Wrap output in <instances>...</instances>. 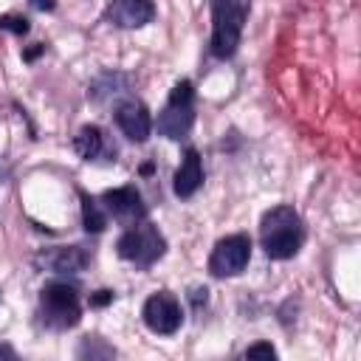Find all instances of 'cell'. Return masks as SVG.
<instances>
[{"label": "cell", "instance_id": "1", "mask_svg": "<svg viewBox=\"0 0 361 361\" xmlns=\"http://www.w3.org/2000/svg\"><path fill=\"white\" fill-rule=\"evenodd\" d=\"M259 240L271 259H290L305 243V226L293 206H274L262 214Z\"/></svg>", "mask_w": 361, "mask_h": 361}, {"label": "cell", "instance_id": "2", "mask_svg": "<svg viewBox=\"0 0 361 361\" xmlns=\"http://www.w3.org/2000/svg\"><path fill=\"white\" fill-rule=\"evenodd\" d=\"M251 0H212V54L217 59H228L243 37V25L248 17Z\"/></svg>", "mask_w": 361, "mask_h": 361}, {"label": "cell", "instance_id": "3", "mask_svg": "<svg viewBox=\"0 0 361 361\" xmlns=\"http://www.w3.org/2000/svg\"><path fill=\"white\" fill-rule=\"evenodd\" d=\"M39 316L45 327L51 330H68L79 324L82 319V305H79V290L71 282H48L39 290Z\"/></svg>", "mask_w": 361, "mask_h": 361}, {"label": "cell", "instance_id": "4", "mask_svg": "<svg viewBox=\"0 0 361 361\" xmlns=\"http://www.w3.org/2000/svg\"><path fill=\"white\" fill-rule=\"evenodd\" d=\"M116 251H118L121 259L135 262V265H141V268H149L152 262H158V259L164 257L166 240H164V234H161L152 223H144V220H141V223L130 226V228L118 237Z\"/></svg>", "mask_w": 361, "mask_h": 361}, {"label": "cell", "instance_id": "5", "mask_svg": "<svg viewBox=\"0 0 361 361\" xmlns=\"http://www.w3.org/2000/svg\"><path fill=\"white\" fill-rule=\"evenodd\" d=\"M195 124V90L192 82H178L166 99V107L158 113V133L164 138H186Z\"/></svg>", "mask_w": 361, "mask_h": 361}, {"label": "cell", "instance_id": "6", "mask_svg": "<svg viewBox=\"0 0 361 361\" xmlns=\"http://www.w3.org/2000/svg\"><path fill=\"white\" fill-rule=\"evenodd\" d=\"M141 319L144 324L155 333V336H172L180 330L183 324V310H180V302L169 293V290H158L152 293L144 307H141Z\"/></svg>", "mask_w": 361, "mask_h": 361}, {"label": "cell", "instance_id": "7", "mask_svg": "<svg viewBox=\"0 0 361 361\" xmlns=\"http://www.w3.org/2000/svg\"><path fill=\"white\" fill-rule=\"evenodd\" d=\"M248 259H251V240L245 234H228L212 248L209 271L214 276H237L245 271Z\"/></svg>", "mask_w": 361, "mask_h": 361}, {"label": "cell", "instance_id": "8", "mask_svg": "<svg viewBox=\"0 0 361 361\" xmlns=\"http://www.w3.org/2000/svg\"><path fill=\"white\" fill-rule=\"evenodd\" d=\"M104 200V209L121 223V226H135L147 217V206L138 195L135 186H118V189H107L102 195Z\"/></svg>", "mask_w": 361, "mask_h": 361}, {"label": "cell", "instance_id": "9", "mask_svg": "<svg viewBox=\"0 0 361 361\" xmlns=\"http://www.w3.org/2000/svg\"><path fill=\"white\" fill-rule=\"evenodd\" d=\"M87 251L82 245H56L45 248L34 257V265L42 271H56V274H76L87 265Z\"/></svg>", "mask_w": 361, "mask_h": 361}, {"label": "cell", "instance_id": "10", "mask_svg": "<svg viewBox=\"0 0 361 361\" xmlns=\"http://www.w3.org/2000/svg\"><path fill=\"white\" fill-rule=\"evenodd\" d=\"M116 124L135 144L147 141L149 133H152V116H149V110L141 102H121L116 107Z\"/></svg>", "mask_w": 361, "mask_h": 361}, {"label": "cell", "instance_id": "11", "mask_svg": "<svg viewBox=\"0 0 361 361\" xmlns=\"http://www.w3.org/2000/svg\"><path fill=\"white\" fill-rule=\"evenodd\" d=\"M155 6L152 0H113L107 6V20L116 28H141L152 23Z\"/></svg>", "mask_w": 361, "mask_h": 361}, {"label": "cell", "instance_id": "12", "mask_svg": "<svg viewBox=\"0 0 361 361\" xmlns=\"http://www.w3.org/2000/svg\"><path fill=\"white\" fill-rule=\"evenodd\" d=\"M200 183H203V166H200V155H197V149L195 147H189L186 152H183V161H180V166H178V172H175V180H172V192L178 195V197H192L197 189H200Z\"/></svg>", "mask_w": 361, "mask_h": 361}, {"label": "cell", "instance_id": "13", "mask_svg": "<svg viewBox=\"0 0 361 361\" xmlns=\"http://www.w3.org/2000/svg\"><path fill=\"white\" fill-rule=\"evenodd\" d=\"M102 147H104V135H102V130H99L96 124H85V127L76 133V138H73V149H76V155L85 158V161L99 158Z\"/></svg>", "mask_w": 361, "mask_h": 361}, {"label": "cell", "instance_id": "14", "mask_svg": "<svg viewBox=\"0 0 361 361\" xmlns=\"http://www.w3.org/2000/svg\"><path fill=\"white\" fill-rule=\"evenodd\" d=\"M79 197H82V226H85V231H87V234H99V231H104L107 217H104L99 200L90 197V195H85V192H82Z\"/></svg>", "mask_w": 361, "mask_h": 361}, {"label": "cell", "instance_id": "15", "mask_svg": "<svg viewBox=\"0 0 361 361\" xmlns=\"http://www.w3.org/2000/svg\"><path fill=\"white\" fill-rule=\"evenodd\" d=\"M0 28L3 31H11V34H28V20L20 17V14H0Z\"/></svg>", "mask_w": 361, "mask_h": 361}, {"label": "cell", "instance_id": "16", "mask_svg": "<svg viewBox=\"0 0 361 361\" xmlns=\"http://www.w3.org/2000/svg\"><path fill=\"white\" fill-rule=\"evenodd\" d=\"M276 355V350L271 347V344H251L248 350H245V358H274Z\"/></svg>", "mask_w": 361, "mask_h": 361}, {"label": "cell", "instance_id": "17", "mask_svg": "<svg viewBox=\"0 0 361 361\" xmlns=\"http://www.w3.org/2000/svg\"><path fill=\"white\" fill-rule=\"evenodd\" d=\"M79 355H104V358H110V355H113V347H99V344L90 347V341H85V344L79 347Z\"/></svg>", "mask_w": 361, "mask_h": 361}, {"label": "cell", "instance_id": "18", "mask_svg": "<svg viewBox=\"0 0 361 361\" xmlns=\"http://www.w3.org/2000/svg\"><path fill=\"white\" fill-rule=\"evenodd\" d=\"M107 302H113V290H96V293L90 296V305H93V307H102V305H107Z\"/></svg>", "mask_w": 361, "mask_h": 361}, {"label": "cell", "instance_id": "19", "mask_svg": "<svg viewBox=\"0 0 361 361\" xmlns=\"http://www.w3.org/2000/svg\"><path fill=\"white\" fill-rule=\"evenodd\" d=\"M31 6H34V8H39V11H51L56 3H54V0H31Z\"/></svg>", "mask_w": 361, "mask_h": 361}, {"label": "cell", "instance_id": "20", "mask_svg": "<svg viewBox=\"0 0 361 361\" xmlns=\"http://www.w3.org/2000/svg\"><path fill=\"white\" fill-rule=\"evenodd\" d=\"M0 358H17V353L8 344H0Z\"/></svg>", "mask_w": 361, "mask_h": 361}, {"label": "cell", "instance_id": "21", "mask_svg": "<svg viewBox=\"0 0 361 361\" xmlns=\"http://www.w3.org/2000/svg\"><path fill=\"white\" fill-rule=\"evenodd\" d=\"M42 48H45V45H39V42H37V45H34V48H28V51H25L23 56H25V59H34V56H37V54H39Z\"/></svg>", "mask_w": 361, "mask_h": 361}]
</instances>
